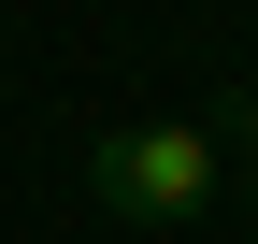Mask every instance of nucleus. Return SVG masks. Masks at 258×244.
I'll return each mask as SVG.
<instances>
[{
  "mask_svg": "<svg viewBox=\"0 0 258 244\" xmlns=\"http://www.w3.org/2000/svg\"><path fill=\"white\" fill-rule=\"evenodd\" d=\"M230 187V130L215 115H129L86 144V201L129 230H201V201Z\"/></svg>",
  "mask_w": 258,
  "mask_h": 244,
  "instance_id": "nucleus-1",
  "label": "nucleus"
},
{
  "mask_svg": "<svg viewBox=\"0 0 258 244\" xmlns=\"http://www.w3.org/2000/svg\"><path fill=\"white\" fill-rule=\"evenodd\" d=\"M230 172H244V216H258V130H244V158H230Z\"/></svg>",
  "mask_w": 258,
  "mask_h": 244,
  "instance_id": "nucleus-2",
  "label": "nucleus"
}]
</instances>
